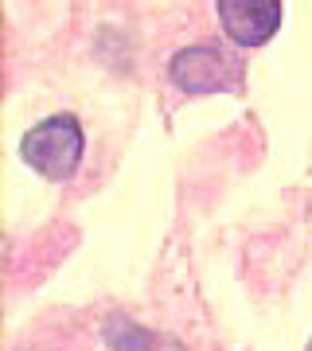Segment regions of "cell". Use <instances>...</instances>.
<instances>
[{
	"label": "cell",
	"instance_id": "obj_2",
	"mask_svg": "<svg viewBox=\"0 0 312 351\" xmlns=\"http://www.w3.org/2000/svg\"><path fill=\"white\" fill-rule=\"evenodd\" d=\"M168 75L187 94H215V90H242V59L219 43H195L172 55Z\"/></svg>",
	"mask_w": 312,
	"mask_h": 351
},
{
	"label": "cell",
	"instance_id": "obj_5",
	"mask_svg": "<svg viewBox=\"0 0 312 351\" xmlns=\"http://www.w3.org/2000/svg\"><path fill=\"white\" fill-rule=\"evenodd\" d=\"M309 351H312V339H309Z\"/></svg>",
	"mask_w": 312,
	"mask_h": 351
},
{
	"label": "cell",
	"instance_id": "obj_1",
	"mask_svg": "<svg viewBox=\"0 0 312 351\" xmlns=\"http://www.w3.org/2000/svg\"><path fill=\"white\" fill-rule=\"evenodd\" d=\"M82 152H86V133L71 113H55L39 121L36 129H27L20 145V156L47 180H71L82 164Z\"/></svg>",
	"mask_w": 312,
	"mask_h": 351
},
{
	"label": "cell",
	"instance_id": "obj_4",
	"mask_svg": "<svg viewBox=\"0 0 312 351\" xmlns=\"http://www.w3.org/2000/svg\"><path fill=\"white\" fill-rule=\"evenodd\" d=\"M106 339H110L117 351H168L172 348V343L156 339L152 332H145V328H137V324H125V336L117 328H106Z\"/></svg>",
	"mask_w": 312,
	"mask_h": 351
},
{
	"label": "cell",
	"instance_id": "obj_3",
	"mask_svg": "<svg viewBox=\"0 0 312 351\" xmlns=\"http://www.w3.org/2000/svg\"><path fill=\"white\" fill-rule=\"evenodd\" d=\"M215 12L223 20V32L230 36V43H238V47H262L281 27L285 4H277V0H219Z\"/></svg>",
	"mask_w": 312,
	"mask_h": 351
}]
</instances>
